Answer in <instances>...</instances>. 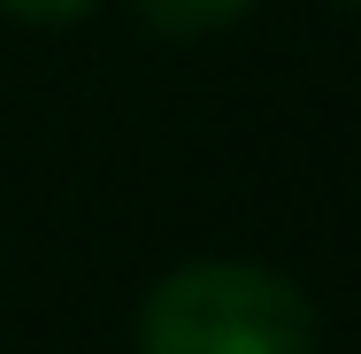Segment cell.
Masks as SVG:
<instances>
[{"instance_id":"cell-1","label":"cell","mask_w":361,"mask_h":354,"mask_svg":"<svg viewBox=\"0 0 361 354\" xmlns=\"http://www.w3.org/2000/svg\"><path fill=\"white\" fill-rule=\"evenodd\" d=\"M315 308L300 285L246 262H192L139 308V354H307Z\"/></svg>"},{"instance_id":"cell-2","label":"cell","mask_w":361,"mask_h":354,"mask_svg":"<svg viewBox=\"0 0 361 354\" xmlns=\"http://www.w3.org/2000/svg\"><path fill=\"white\" fill-rule=\"evenodd\" d=\"M139 16L154 31H216L231 16H246V0H139Z\"/></svg>"},{"instance_id":"cell-3","label":"cell","mask_w":361,"mask_h":354,"mask_svg":"<svg viewBox=\"0 0 361 354\" xmlns=\"http://www.w3.org/2000/svg\"><path fill=\"white\" fill-rule=\"evenodd\" d=\"M0 8H8L16 23H77L92 0H0Z\"/></svg>"},{"instance_id":"cell-4","label":"cell","mask_w":361,"mask_h":354,"mask_svg":"<svg viewBox=\"0 0 361 354\" xmlns=\"http://www.w3.org/2000/svg\"><path fill=\"white\" fill-rule=\"evenodd\" d=\"M331 8H354V0H331Z\"/></svg>"}]
</instances>
